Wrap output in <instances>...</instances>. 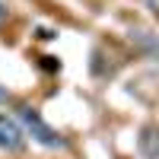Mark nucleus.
Returning a JSON list of instances; mask_svg holds the SVG:
<instances>
[{"mask_svg":"<svg viewBox=\"0 0 159 159\" xmlns=\"http://www.w3.org/2000/svg\"><path fill=\"white\" fill-rule=\"evenodd\" d=\"M0 150L3 153H22L25 150V130L19 124V118H10L7 111H0Z\"/></svg>","mask_w":159,"mask_h":159,"instance_id":"2","label":"nucleus"},{"mask_svg":"<svg viewBox=\"0 0 159 159\" xmlns=\"http://www.w3.org/2000/svg\"><path fill=\"white\" fill-rule=\"evenodd\" d=\"M3 25H7V7L0 3V29H3Z\"/></svg>","mask_w":159,"mask_h":159,"instance_id":"4","label":"nucleus"},{"mask_svg":"<svg viewBox=\"0 0 159 159\" xmlns=\"http://www.w3.org/2000/svg\"><path fill=\"white\" fill-rule=\"evenodd\" d=\"M137 150L147 159H159V124H147L137 137Z\"/></svg>","mask_w":159,"mask_h":159,"instance_id":"3","label":"nucleus"},{"mask_svg":"<svg viewBox=\"0 0 159 159\" xmlns=\"http://www.w3.org/2000/svg\"><path fill=\"white\" fill-rule=\"evenodd\" d=\"M19 124L25 130V137H32L35 143H42V147H48V150H64L67 147L64 134H57V130L42 118V111H35L32 105H22L19 108Z\"/></svg>","mask_w":159,"mask_h":159,"instance_id":"1","label":"nucleus"},{"mask_svg":"<svg viewBox=\"0 0 159 159\" xmlns=\"http://www.w3.org/2000/svg\"><path fill=\"white\" fill-rule=\"evenodd\" d=\"M7 99H10V92H7V89H3V86H0V105H3V102H7Z\"/></svg>","mask_w":159,"mask_h":159,"instance_id":"5","label":"nucleus"}]
</instances>
